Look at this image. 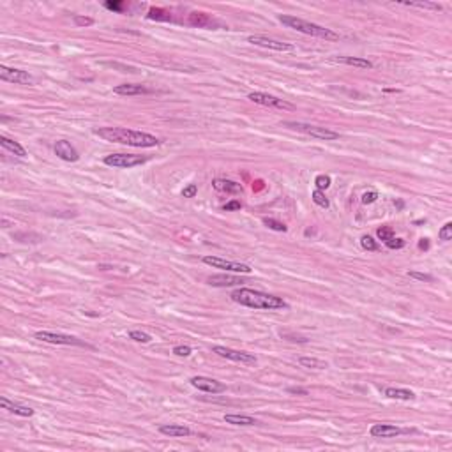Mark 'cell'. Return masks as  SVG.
<instances>
[{
  "label": "cell",
  "mask_w": 452,
  "mask_h": 452,
  "mask_svg": "<svg viewBox=\"0 0 452 452\" xmlns=\"http://www.w3.org/2000/svg\"><path fill=\"white\" fill-rule=\"evenodd\" d=\"M207 283L210 286H216V288H228V286H239L242 285V278L239 276H230V274H217V276H210L207 278Z\"/></svg>",
  "instance_id": "15"
},
{
  "label": "cell",
  "mask_w": 452,
  "mask_h": 452,
  "mask_svg": "<svg viewBox=\"0 0 452 452\" xmlns=\"http://www.w3.org/2000/svg\"><path fill=\"white\" fill-rule=\"evenodd\" d=\"M438 239H440V240H443V242H447V240H450V239H452V223H450V221H447V223L443 224L442 228H440V232H438Z\"/></svg>",
  "instance_id": "31"
},
{
  "label": "cell",
  "mask_w": 452,
  "mask_h": 452,
  "mask_svg": "<svg viewBox=\"0 0 452 452\" xmlns=\"http://www.w3.org/2000/svg\"><path fill=\"white\" fill-rule=\"evenodd\" d=\"M196 193H198V186L196 184H189L188 188L182 189V196H184V198H195Z\"/></svg>",
  "instance_id": "39"
},
{
  "label": "cell",
  "mask_w": 452,
  "mask_h": 452,
  "mask_svg": "<svg viewBox=\"0 0 452 452\" xmlns=\"http://www.w3.org/2000/svg\"><path fill=\"white\" fill-rule=\"evenodd\" d=\"M96 134L99 138L106 140V142L120 143V145L129 147H157L161 145V140L156 136L149 134V132L132 131V129L125 127H99L96 129Z\"/></svg>",
  "instance_id": "1"
},
{
  "label": "cell",
  "mask_w": 452,
  "mask_h": 452,
  "mask_svg": "<svg viewBox=\"0 0 452 452\" xmlns=\"http://www.w3.org/2000/svg\"><path fill=\"white\" fill-rule=\"evenodd\" d=\"M214 189L219 193H230V195H239L244 191V188L235 180H228V178H216L212 182Z\"/></svg>",
  "instance_id": "17"
},
{
  "label": "cell",
  "mask_w": 452,
  "mask_h": 452,
  "mask_svg": "<svg viewBox=\"0 0 452 452\" xmlns=\"http://www.w3.org/2000/svg\"><path fill=\"white\" fill-rule=\"evenodd\" d=\"M0 145H2L6 150H9L11 154L18 156V157H25V156H27V150H25L23 147L20 145V143L14 142V140H11V138H7V136H4V134L0 136Z\"/></svg>",
  "instance_id": "23"
},
{
  "label": "cell",
  "mask_w": 452,
  "mask_h": 452,
  "mask_svg": "<svg viewBox=\"0 0 452 452\" xmlns=\"http://www.w3.org/2000/svg\"><path fill=\"white\" fill-rule=\"evenodd\" d=\"M191 346H184V344H178V346L173 348V353L177 355V357H189L191 355Z\"/></svg>",
  "instance_id": "38"
},
{
  "label": "cell",
  "mask_w": 452,
  "mask_h": 452,
  "mask_svg": "<svg viewBox=\"0 0 452 452\" xmlns=\"http://www.w3.org/2000/svg\"><path fill=\"white\" fill-rule=\"evenodd\" d=\"M288 392L290 394H302V396H307V390L306 389H300V387H290Z\"/></svg>",
  "instance_id": "44"
},
{
  "label": "cell",
  "mask_w": 452,
  "mask_h": 452,
  "mask_svg": "<svg viewBox=\"0 0 452 452\" xmlns=\"http://www.w3.org/2000/svg\"><path fill=\"white\" fill-rule=\"evenodd\" d=\"M403 433H410V429H401L394 424H373L369 429V435L373 438H392V436L403 435Z\"/></svg>",
  "instance_id": "13"
},
{
  "label": "cell",
  "mask_w": 452,
  "mask_h": 452,
  "mask_svg": "<svg viewBox=\"0 0 452 452\" xmlns=\"http://www.w3.org/2000/svg\"><path fill=\"white\" fill-rule=\"evenodd\" d=\"M203 263L210 265V267H214V268H223V270H228V272H237V274H251V270H253V268L246 263L223 260V258H217V256H203Z\"/></svg>",
  "instance_id": "8"
},
{
  "label": "cell",
  "mask_w": 452,
  "mask_h": 452,
  "mask_svg": "<svg viewBox=\"0 0 452 452\" xmlns=\"http://www.w3.org/2000/svg\"><path fill=\"white\" fill-rule=\"evenodd\" d=\"M34 338L37 341H42V343H50V344H67V346H81V348H91L94 350V346L85 341L74 338V336H67V334H59V332H48V331H39L34 334Z\"/></svg>",
  "instance_id": "5"
},
{
  "label": "cell",
  "mask_w": 452,
  "mask_h": 452,
  "mask_svg": "<svg viewBox=\"0 0 452 452\" xmlns=\"http://www.w3.org/2000/svg\"><path fill=\"white\" fill-rule=\"evenodd\" d=\"M147 161L149 157L138 156V154H110L105 157V164L112 168H134Z\"/></svg>",
  "instance_id": "6"
},
{
  "label": "cell",
  "mask_w": 452,
  "mask_h": 452,
  "mask_svg": "<svg viewBox=\"0 0 452 452\" xmlns=\"http://www.w3.org/2000/svg\"><path fill=\"white\" fill-rule=\"evenodd\" d=\"M115 94L118 96H142V94H150V88L143 87V85H136V83H122L117 85L113 88Z\"/></svg>",
  "instance_id": "18"
},
{
  "label": "cell",
  "mask_w": 452,
  "mask_h": 452,
  "mask_svg": "<svg viewBox=\"0 0 452 452\" xmlns=\"http://www.w3.org/2000/svg\"><path fill=\"white\" fill-rule=\"evenodd\" d=\"M376 233H378V239L383 240V244L394 237V230L390 228V226H382V228H378V232Z\"/></svg>",
  "instance_id": "34"
},
{
  "label": "cell",
  "mask_w": 452,
  "mask_h": 452,
  "mask_svg": "<svg viewBox=\"0 0 452 452\" xmlns=\"http://www.w3.org/2000/svg\"><path fill=\"white\" fill-rule=\"evenodd\" d=\"M73 20H74V25H76V27H91V25L94 23V20H92L91 16H80V14H74Z\"/></svg>",
  "instance_id": "35"
},
{
  "label": "cell",
  "mask_w": 452,
  "mask_h": 452,
  "mask_svg": "<svg viewBox=\"0 0 452 452\" xmlns=\"http://www.w3.org/2000/svg\"><path fill=\"white\" fill-rule=\"evenodd\" d=\"M224 422L226 424H233V426H256L258 424V421L254 417H249V415H239V414H226Z\"/></svg>",
  "instance_id": "21"
},
{
  "label": "cell",
  "mask_w": 452,
  "mask_h": 452,
  "mask_svg": "<svg viewBox=\"0 0 452 452\" xmlns=\"http://www.w3.org/2000/svg\"><path fill=\"white\" fill-rule=\"evenodd\" d=\"M385 396L389 399H399V401H412L415 399V394L408 389H396V387H387Z\"/></svg>",
  "instance_id": "22"
},
{
  "label": "cell",
  "mask_w": 452,
  "mask_h": 452,
  "mask_svg": "<svg viewBox=\"0 0 452 452\" xmlns=\"http://www.w3.org/2000/svg\"><path fill=\"white\" fill-rule=\"evenodd\" d=\"M149 20L168 21V20H171V16H170V13H166V11H163V9H150L149 11Z\"/></svg>",
  "instance_id": "29"
},
{
  "label": "cell",
  "mask_w": 452,
  "mask_h": 452,
  "mask_svg": "<svg viewBox=\"0 0 452 452\" xmlns=\"http://www.w3.org/2000/svg\"><path fill=\"white\" fill-rule=\"evenodd\" d=\"M0 78H2L4 81H9V83H18V85H32L34 83V78H32L27 71L14 69V67H7V66H0Z\"/></svg>",
  "instance_id": "10"
},
{
  "label": "cell",
  "mask_w": 452,
  "mask_h": 452,
  "mask_svg": "<svg viewBox=\"0 0 452 452\" xmlns=\"http://www.w3.org/2000/svg\"><path fill=\"white\" fill-rule=\"evenodd\" d=\"M376 200H378V193L376 191H368L362 195V203H364V205H371V203H375Z\"/></svg>",
  "instance_id": "37"
},
{
  "label": "cell",
  "mask_w": 452,
  "mask_h": 452,
  "mask_svg": "<svg viewBox=\"0 0 452 452\" xmlns=\"http://www.w3.org/2000/svg\"><path fill=\"white\" fill-rule=\"evenodd\" d=\"M360 246L364 247L366 251H376L378 249V244H376L375 240H373V237H369V235H362L360 237Z\"/></svg>",
  "instance_id": "32"
},
{
  "label": "cell",
  "mask_w": 452,
  "mask_h": 452,
  "mask_svg": "<svg viewBox=\"0 0 452 452\" xmlns=\"http://www.w3.org/2000/svg\"><path fill=\"white\" fill-rule=\"evenodd\" d=\"M212 351L223 358H228V360H233V362H240V364H246V366H254L258 362L253 353L233 350V348H228V346H214Z\"/></svg>",
  "instance_id": "9"
},
{
  "label": "cell",
  "mask_w": 452,
  "mask_h": 452,
  "mask_svg": "<svg viewBox=\"0 0 452 452\" xmlns=\"http://www.w3.org/2000/svg\"><path fill=\"white\" fill-rule=\"evenodd\" d=\"M129 339L136 341V343H150V341H152L150 334H147V332H142V331H131V332H129Z\"/></svg>",
  "instance_id": "30"
},
{
  "label": "cell",
  "mask_w": 452,
  "mask_h": 452,
  "mask_svg": "<svg viewBox=\"0 0 452 452\" xmlns=\"http://www.w3.org/2000/svg\"><path fill=\"white\" fill-rule=\"evenodd\" d=\"M331 177L329 175H318L317 180H314V184H317V189H320V191H325V189L331 188Z\"/></svg>",
  "instance_id": "33"
},
{
  "label": "cell",
  "mask_w": 452,
  "mask_h": 452,
  "mask_svg": "<svg viewBox=\"0 0 452 452\" xmlns=\"http://www.w3.org/2000/svg\"><path fill=\"white\" fill-rule=\"evenodd\" d=\"M232 300L240 306L253 307V309H288V304L281 299V297L270 295V293L258 292L253 288H237L235 292H232Z\"/></svg>",
  "instance_id": "2"
},
{
  "label": "cell",
  "mask_w": 452,
  "mask_h": 452,
  "mask_svg": "<svg viewBox=\"0 0 452 452\" xmlns=\"http://www.w3.org/2000/svg\"><path fill=\"white\" fill-rule=\"evenodd\" d=\"M401 6H406V7H417V9H426V11H442L443 7L436 2H399Z\"/></svg>",
  "instance_id": "26"
},
{
  "label": "cell",
  "mask_w": 452,
  "mask_h": 452,
  "mask_svg": "<svg viewBox=\"0 0 452 452\" xmlns=\"http://www.w3.org/2000/svg\"><path fill=\"white\" fill-rule=\"evenodd\" d=\"M240 209H242V203L239 200H232V202H228L223 207V210H226V212H230V210H240Z\"/></svg>",
  "instance_id": "41"
},
{
  "label": "cell",
  "mask_w": 452,
  "mask_h": 452,
  "mask_svg": "<svg viewBox=\"0 0 452 452\" xmlns=\"http://www.w3.org/2000/svg\"><path fill=\"white\" fill-rule=\"evenodd\" d=\"M0 406H2L4 410L11 412V414L20 415V417H32V415L35 414L34 408L25 406V404H20V403H14V401L7 399V397H0Z\"/></svg>",
  "instance_id": "16"
},
{
  "label": "cell",
  "mask_w": 452,
  "mask_h": 452,
  "mask_svg": "<svg viewBox=\"0 0 452 452\" xmlns=\"http://www.w3.org/2000/svg\"><path fill=\"white\" fill-rule=\"evenodd\" d=\"M191 385L198 390H203V392H210V394H221L226 390V385L214 378H209V376H193Z\"/></svg>",
  "instance_id": "11"
},
{
  "label": "cell",
  "mask_w": 452,
  "mask_h": 452,
  "mask_svg": "<svg viewBox=\"0 0 452 452\" xmlns=\"http://www.w3.org/2000/svg\"><path fill=\"white\" fill-rule=\"evenodd\" d=\"M336 62L344 64V66H353L358 69H373V62L368 59H360V57H336Z\"/></svg>",
  "instance_id": "20"
},
{
  "label": "cell",
  "mask_w": 452,
  "mask_h": 452,
  "mask_svg": "<svg viewBox=\"0 0 452 452\" xmlns=\"http://www.w3.org/2000/svg\"><path fill=\"white\" fill-rule=\"evenodd\" d=\"M55 154L60 157V159L64 161H69V163H74V161L80 159V154H78V150L74 149L73 145H71L69 142H66V140H59V142H55Z\"/></svg>",
  "instance_id": "14"
},
{
  "label": "cell",
  "mask_w": 452,
  "mask_h": 452,
  "mask_svg": "<svg viewBox=\"0 0 452 452\" xmlns=\"http://www.w3.org/2000/svg\"><path fill=\"white\" fill-rule=\"evenodd\" d=\"M189 23L196 25V27H209L212 23V20L205 13H191L189 14Z\"/></svg>",
  "instance_id": "25"
},
{
  "label": "cell",
  "mask_w": 452,
  "mask_h": 452,
  "mask_svg": "<svg viewBox=\"0 0 452 452\" xmlns=\"http://www.w3.org/2000/svg\"><path fill=\"white\" fill-rule=\"evenodd\" d=\"M263 224L267 226V228L274 230V232H283V233H285L286 230H288L285 223H281V221H278V219H272V217H265Z\"/></svg>",
  "instance_id": "28"
},
{
  "label": "cell",
  "mask_w": 452,
  "mask_h": 452,
  "mask_svg": "<svg viewBox=\"0 0 452 452\" xmlns=\"http://www.w3.org/2000/svg\"><path fill=\"white\" fill-rule=\"evenodd\" d=\"M419 247H421V249H429V240L428 239H421V242H419Z\"/></svg>",
  "instance_id": "45"
},
{
  "label": "cell",
  "mask_w": 452,
  "mask_h": 452,
  "mask_svg": "<svg viewBox=\"0 0 452 452\" xmlns=\"http://www.w3.org/2000/svg\"><path fill=\"white\" fill-rule=\"evenodd\" d=\"M247 42L261 46V48L276 50V52H293V44H290V42H283V41H276V39L265 37V35H249V37H247Z\"/></svg>",
  "instance_id": "12"
},
{
  "label": "cell",
  "mask_w": 452,
  "mask_h": 452,
  "mask_svg": "<svg viewBox=\"0 0 452 452\" xmlns=\"http://www.w3.org/2000/svg\"><path fill=\"white\" fill-rule=\"evenodd\" d=\"M159 433L161 435L171 436V438H182V436L191 435V429L182 424H163L159 426Z\"/></svg>",
  "instance_id": "19"
},
{
  "label": "cell",
  "mask_w": 452,
  "mask_h": 452,
  "mask_svg": "<svg viewBox=\"0 0 452 452\" xmlns=\"http://www.w3.org/2000/svg\"><path fill=\"white\" fill-rule=\"evenodd\" d=\"M299 364L307 369H327L329 368L327 362L322 360V358H317V357H300Z\"/></svg>",
  "instance_id": "24"
},
{
  "label": "cell",
  "mask_w": 452,
  "mask_h": 452,
  "mask_svg": "<svg viewBox=\"0 0 452 452\" xmlns=\"http://www.w3.org/2000/svg\"><path fill=\"white\" fill-rule=\"evenodd\" d=\"M313 202L317 203L318 207H322V209H329V207H331V203H329V200H327V196H325V193L320 191V189L313 191Z\"/></svg>",
  "instance_id": "27"
},
{
  "label": "cell",
  "mask_w": 452,
  "mask_h": 452,
  "mask_svg": "<svg viewBox=\"0 0 452 452\" xmlns=\"http://www.w3.org/2000/svg\"><path fill=\"white\" fill-rule=\"evenodd\" d=\"M247 99L253 103H256V105H261V106H268V108H278V110H295V106L292 105V103L285 101V99H279L276 98V96H270V94H265V92H251L249 96H247Z\"/></svg>",
  "instance_id": "7"
},
{
  "label": "cell",
  "mask_w": 452,
  "mask_h": 452,
  "mask_svg": "<svg viewBox=\"0 0 452 452\" xmlns=\"http://www.w3.org/2000/svg\"><path fill=\"white\" fill-rule=\"evenodd\" d=\"M283 125L288 129H293V131H299L304 132L307 136H313V138L318 140H325V142H332V140H338L339 138V132L332 131L329 127H322V125H313V124H306V122H283Z\"/></svg>",
  "instance_id": "4"
},
{
  "label": "cell",
  "mask_w": 452,
  "mask_h": 452,
  "mask_svg": "<svg viewBox=\"0 0 452 452\" xmlns=\"http://www.w3.org/2000/svg\"><path fill=\"white\" fill-rule=\"evenodd\" d=\"M408 276H410V278H414V279H417V281H428V283H431V281H433V276H429V274H422V272H415V270H412V272H408Z\"/></svg>",
  "instance_id": "40"
},
{
  "label": "cell",
  "mask_w": 452,
  "mask_h": 452,
  "mask_svg": "<svg viewBox=\"0 0 452 452\" xmlns=\"http://www.w3.org/2000/svg\"><path fill=\"white\" fill-rule=\"evenodd\" d=\"M404 244H406V242H404L403 239H396V237H392L390 240H387L385 246L389 247V249H403Z\"/></svg>",
  "instance_id": "36"
},
{
  "label": "cell",
  "mask_w": 452,
  "mask_h": 452,
  "mask_svg": "<svg viewBox=\"0 0 452 452\" xmlns=\"http://www.w3.org/2000/svg\"><path fill=\"white\" fill-rule=\"evenodd\" d=\"M105 7L106 9H112V11L120 13V11L124 9V2H105Z\"/></svg>",
  "instance_id": "43"
},
{
  "label": "cell",
  "mask_w": 452,
  "mask_h": 452,
  "mask_svg": "<svg viewBox=\"0 0 452 452\" xmlns=\"http://www.w3.org/2000/svg\"><path fill=\"white\" fill-rule=\"evenodd\" d=\"M278 20L281 21L283 25H286L288 28H293V30H297V32H302V34H306V35L320 37V39H325V41H338L339 39L338 32L322 27V25L311 23V21H306V20H302V18L290 16V14H279Z\"/></svg>",
  "instance_id": "3"
},
{
  "label": "cell",
  "mask_w": 452,
  "mask_h": 452,
  "mask_svg": "<svg viewBox=\"0 0 452 452\" xmlns=\"http://www.w3.org/2000/svg\"><path fill=\"white\" fill-rule=\"evenodd\" d=\"M281 338L288 339V341H293V343H306V338H300V336H295V334H288V332H281Z\"/></svg>",
  "instance_id": "42"
}]
</instances>
